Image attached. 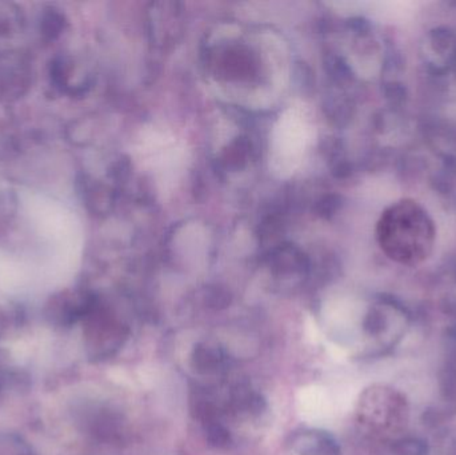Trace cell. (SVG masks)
<instances>
[{"label":"cell","mask_w":456,"mask_h":455,"mask_svg":"<svg viewBox=\"0 0 456 455\" xmlns=\"http://www.w3.org/2000/svg\"><path fill=\"white\" fill-rule=\"evenodd\" d=\"M316 126L305 103L287 107L273 125L270 141V168L273 175L289 179L299 170L313 149Z\"/></svg>","instance_id":"7a4b0ae2"},{"label":"cell","mask_w":456,"mask_h":455,"mask_svg":"<svg viewBox=\"0 0 456 455\" xmlns=\"http://www.w3.org/2000/svg\"><path fill=\"white\" fill-rule=\"evenodd\" d=\"M444 392L450 400L456 401V373H449L444 379Z\"/></svg>","instance_id":"8992f818"},{"label":"cell","mask_w":456,"mask_h":455,"mask_svg":"<svg viewBox=\"0 0 456 455\" xmlns=\"http://www.w3.org/2000/svg\"><path fill=\"white\" fill-rule=\"evenodd\" d=\"M135 155L142 167L165 184L175 182L186 165L184 144L170 130L157 126L141 131Z\"/></svg>","instance_id":"3957f363"},{"label":"cell","mask_w":456,"mask_h":455,"mask_svg":"<svg viewBox=\"0 0 456 455\" xmlns=\"http://www.w3.org/2000/svg\"><path fill=\"white\" fill-rule=\"evenodd\" d=\"M378 237L383 250L393 261L404 266H418L433 253L436 223L419 203L402 199L383 214Z\"/></svg>","instance_id":"6da1fadb"},{"label":"cell","mask_w":456,"mask_h":455,"mask_svg":"<svg viewBox=\"0 0 456 455\" xmlns=\"http://www.w3.org/2000/svg\"><path fill=\"white\" fill-rule=\"evenodd\" d=\"M396 455H426V445L418 440H403L394 448Z\"/></svg>","instance_id":"5b68a950"},{"label":"cell","mask_w":456,"mask_h":455,"mask_svg":"<svg viewBox=\"0 0 456 455\" xmlns=\"http://www.w3.org/2000/svg\"><path fill=\"white\" fill-rule=\"evenodd\" d=\"M310 443H299L302 455H326L331 453L334 445L323 435H308Z\"/></svg>","instance_id":"277c9868"}]
</instances>
